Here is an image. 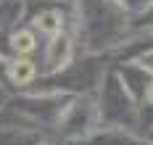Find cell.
<instances>
[{
	"label": "cell",
	"mask_w": 153,
	"mask_h": 145,
	"mask_svg": "<svg viewBox=\"0 0 153 145\" xmlns=\"http://www.w3.org/2000/svg\"><path fill=\"white\" fill-rule=\"evenodd\" d=\"M8 71H11V79H13L16 84H27V82L34 79V64H32V61H27V58L13 61Z\"/></svg>",
	"instance_id": "cell-2"
},
{
	"label": "cell",
	"mask_w": 153,
	"mask_h": 145,
	"mask_svg": "<svg viewBox=\"0 0 153 145\" xmlns=\"http://www.w3.org/2000/svg\"><path fill=\"white\" fill-rule=\"evenodd\" d=\"M148 100H151V103H153V84H151V87H148Z\"/></svg>",
	"instance_id": "cell-6"
},
{
	"label": "cell",
	"mask_w": 153,
	"mask_h": 145,
	"mask_svg": "<svg viewBox=\"0 0 153 145\" xmlns=\"http://www.w3.org/2000/svg\"><path fill=\"white\" fill-rule=\"evenodd\" d=\"M11 45H13L16 53H32L34 50V37H32V32H16L11 37Z\"/></svg>",
	"instance_id": "cell-4"
},
{
	"label": "cell",
	"mask_w": 153,
	"mask_h": 145,
	"mask_svg": "<svg viewBox=\"0 0 153 145\" xmlns=\"http://www.w3.org/2000/svg\"><path fill=\"white\" fill-rule=\"evenodd\" d=\"M69 55H71V42L66 37H56L50 42V53H48V71H58L61 66H66Z\"/></svg>",
	"instance_id": "cell-1"
},
{
	"label": "cell",
	"mask_w": 153,
	"mask_h": 145,
	"mask_svg": "<svg viewBox=\"0 0 153 145\" xmlns=\"http://www.w3.org/2000/svg\"><path fill=\"white\" fill-rule=\"evenodd\" d=\"M143 66H145V69H151V71H153V53H151V55H145V58H143Z\"/></svg>",
	"instance_id": "cell-5"
},
{
	"label": "cell",
	"mask_w": 153,
	"mask_h": 145,
	"mask_svg": "<svg viewBox=\"0 0 153 145\" xmlns=\"http://www.w3.org/2000/svg\"><path fill=\"white\" fill-rule=\"evenodd\" d=\"M34 24L40 27V32H45V34H58L63 21H61V16H58L56 11H45V13H40V16H37Z\"/></svg>",
	"instance_id": "cell-3"
}]
</instances>
